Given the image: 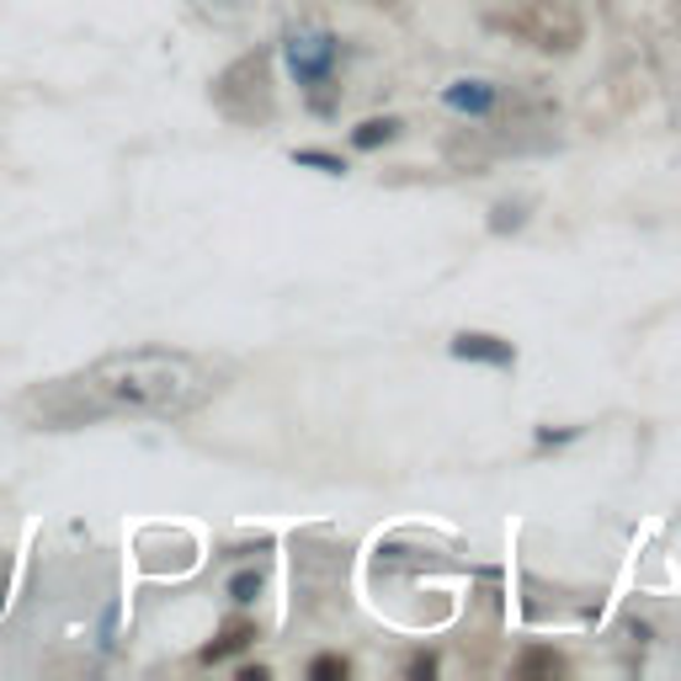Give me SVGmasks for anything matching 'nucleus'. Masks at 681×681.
<instances>
[{
	"label": "nucleus",
	"instance_id": "nucleus-1",
	"mask_svg": "<svg viewBox=\"0 0 681 681\" xmlns=\"http://www.w3.org/2000/svg\"><path fill=\"white\" fill-rule=\"evenodd\" d=\"M224 384L213 373V362L192 357V352H171V347H128V352H107L75 378L38 389L27 400V415L38 426H85L102 415H192L213 400Z\"/></svg>",
	"mask_w": 681,
	"mask_h": 681
},
{
	"label": "nucleus",
	"instance_id": "nucleus-2",
	"mask_svg": "<svg viewBox=\"0 0 681 681\" xmlns=\"http://www.w3.org/2000/svg\"><path fill=\"white\" fill-rule=\"evenodd\" d=\"M570 11H575L570 0H527L517 16H512V27H517L521 38H532L538 48H575L580 38L554 27V22H560V16H570Z\"/></svg>",
	"mask_w": 681,
	"mask_h": 681
},
{
	"label": "nucleus",
	"instance_id": "nucleus-3",
	"mask_svg": "<svg viewBox=\"0 0 681 681\" xmlns=\"http://www.w3.org/2000/svg\"><path fill=\"white\" fill-rule=\"evenodd\" d=\"M287 64H293L298 85H320L330 75V64H336V43L325 33H293L287 38Z\"/></svg>",
	"mask_w": 681,
	"mask_h": 681
},
{
	"label": "nucleus",
	"instance_id": "nucleus-4",
	"mask_svg": "<svg viewBox=\"0 0 681 681\" xmlns=\"http://www.w3.org/2000/svg\"><path fill=\"white\" fill-rule=\"evenodd\" d=\"M250 644H256V623H250V618H230V623L198 649V660L202 666H224L230 655H240V649H250Z\"/></svg>",
	"mask_w": 681,
	"mask_h": 681
},
{
	"label": "nucleus",
	"instance_id": "nucleus-5",
	"mask_svg": "<svg viewBox=\"0 0 681 681\" xmlns=\"http://www.w3.org/2000/svg\"><path fill=\"white\" fill-rule=\"evenodd\" d=\"M453 357H474V362H495V367H512L517 352H512V341H501V336H484V330H463V336H453Z\"/></svg>",
	"mask_w": 681,
	"mask_h": 681
},
{
	"label": "nucleus",
	"instance_id": "nucleus-6",
	"mask_svg": "<svg viewBox=\"0 0 681 681\" xmlns=\"http://www.w3.org/2000/svg\"><path fill=\"white\" fill-rule=\"evenodd\" d=\"M447 102L458 107V113H490V102H495V91L480 81H458L453 91H447Z\"/></svg>",
	"mask_w": 681,
	"mask_h": 681
},
{
	"label": "nucleus",
	"instance_id": "nucleus-7",
	"mask_svg": "<svg viewBox=\"0 0 681 681\" xmlns=\"http://www.w3.org/2000/svg\"><path fill=\"white\" fill-rule=\"evenodd\" d=\"M570 666H564V655H554V649H527L517 660V677H564Z\"/></svg>",
	"mask_w": 681,
	"mask_h": 681
},
{
	"label": "nucleus",
	"instance_id": "nucleus-8",
	"mask_svg": "<svg viewBox=\"0 0 681 681\" xmlns=\"http://www.w3.org/2000/svg\"><path fill=\"white\" fill-rule=\"evenodd\" d=\"M395 133H400V122L395 118H367V122H357L352 144H357V150H378V144H389Z\"/></svg>",
	"mask_w": 681,
	"mask_h": 681
},
{
	"label": "nucleus",
	"instance_id": "nucleus-9",
	"mask_svg": "<svg viewBox=\"0 0 681 681\" xmlns=\"http://www.w3.org/2000/svg\"><path fill=\"white\" fill-rule=\"evenodd\" d=\"M347 677H352L347 655H315L309 660V681H347Z\"/></svg>",
	"mask_w": 681,
	"mask_h": 681
},
{
	"label": "nucleus",
	"instance_id": "nucleus-10",
	"mask_svg": "<svg viewBox=\"0 0 681 681\" xmlns=\"http://www.w3.org/2000/svg\"><path fill=\"white\" fill-rule=\"evenodd\" d=\"M293 161L315 165V171H325V176H347V161H341V155H325V150H293Z\"/></svg>",
	"mask_w": 681,
	"mask_h": 681
},
{
	"label": "nucleus",
	"instance_id": "nucleus-11",
	"mask_svg": "<svg viewBox=\"0 0 681 681\" xmlns=\"http://www.w3.org/2000/svg\"><path fill=\"white\" fill-rule=\"evenodd\" d=\"M230 597L240 601V607H245V601L261 597V570H240V575L230 580Z\"/></svg>",
	"mask_w": 681,
	"mask_h": 681
},
{
	"label": "nucleus",
	"instance_id": "nucleus-12",
	"mask_svg": "<svg viewBox=\"0 0 681 681\" xmlns=\"http://www.w3.org/2000/svg\"><path fill=\"white\" fill-rule=\"evenodd\" d=\"M432 671H437V660H432V655H421V660L410 666V677H432Z\"/></svg>",
	"mask_w": 681,
	"mask_h": 681
},
{
	"label": "nucleus",
	"instance_id": "nucleus-13",
	"mask_svg": "<svg viewBox=\"0 0 681 681\" xmlns=\"http://www.w3.org/2000/svg\"><path fill=\"white\" fill-rule=\"evenodd\" d=\"M240 681H267V666H240Z\"/></svg>",
	"mask_w": 681,
	"mask_h": 681
}]
</instances>
